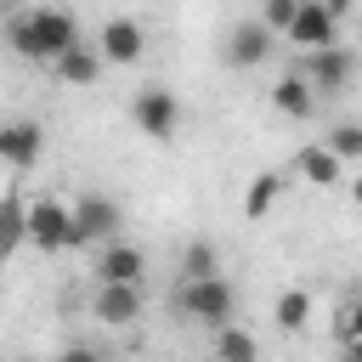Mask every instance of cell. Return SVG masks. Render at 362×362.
Segmentation results:
<instances>
[{"label":"cell","mask_w":362,"mask_h":362,"mask_svg":"<svg viewBox=\"0 0 362 362\" xmlns=\"http://www.w3.org/2000/svg\"><path fill=\"white\" fill-rule=\"evenodd\" d=\"M0 40H6L23 62L51 68V62H57L68 45H79L85 34H79L74 11H62V6H17V11L0 23Z\"/></svg>","instance_id":"1"},{"label":"cell","mask_w":362,"mask_h":362,"mask_svg":"<svg viewBox=\"0 0 362 362\" xmlns=\"http://www.w3.org/2000/svg\"><path fill=\"white\" fill-rule=\"evenodd\" d=\"M175 311L181 317H192V322H204V328H221V322H232L238 317V288L215 272V277H175Z\"/></svg>","instance_id":"2"},{"label":"cell","mask_w":362,"mask_h":362,"mask_svg":"<svg viewBox=\"0 0 362 362\" xmlns=\"http://www.w3.org/2000/svg\"><path fill=\"white\" fill-rule=\"evenodd\" d=\"M300 74L311 79L317 96H339L356 79V51H345L339 40L334 45H317V51H300Z\"/></svg>","instance_id":"3"},{"label":"cell","mask_w":362,"mask_h":362,"mask_svg":"<svg viewBox=\"0 0 362 362\" xmlns=\"http://www.w3.org/2000/svg\"><path fill=\"white\" fill-rule=\"evenodd\" d=\"M119 226H124V209H119L107 192H85V198L74 204V243H68V249H96V243L119 238Z\"/></svg>","instance_id":"4"},{"label":"cell","mask_w":362,"mask_h":362,"mask_svg":"<svg viewBox=\"0 0 362 362\" xmlns=\"http://www.w3.org/2000/svg\"><path fill=\"white\" fill-rule=\"evenodd\" d=\"M28 243L40 255H57L74 243V204L62 198H28Z\"/></svg>","instance_id":"5"},{"label":"cell","mask_w":362,"mask_h":362,"mask_svg":"<svg viewBox=\"0 0 362 362\" xmlns=\"http://www.w3.org/2000/svg\"><path fill=\"white\" fill-rule=\"evenodd\" d=\"M272 40H277V34H272L260 17H243V23L226 28V40H221V62L238 68V74H249V68H260V62L272 57Z\"/></svg>","instance_id":"6"},{"label":"cell","mask_w":362,"mask_h":362,"mask_svg":"<svg viewBox=\"0 0 362 362\" xmlns=\"http://www.w3.org/2000/svg\"><path fill=\"white\" fill-rule=\"evenodd\" d=\"M130 119H136V130H141V136H153V141H170V136L181 130V102H175L164 85H147V90H136V102H130Z\"/></svg>","instance_id":"7"},{"label":"cell","mask_w":362,"mask_h":362,"mask_svg":"<svg viewBox=\"0 0 362 362\" xmlns=\"http://www.w3.org/2000/svg\"><path fill=\"white\" fill-rule=\"evenodd\" d=\"M90 277L96 283H141L147 277V255L136 243H124V238H107L90 255Z\"/></svg>","instance_id":"8"},{"label":"cell","mask_w":362,"mask_h":362,"mask_svg":"<svg viewBox=\"0 0 362 362\" xmlns=\"http://www.w3.org/2000/svg\"><path fill=\"white\" fill-rule=\"evenodd\" d=\"M141 305H147L141 283H96V294H90V317L107 322V328H130V322H141Z\"/></svg>","instance_id":"9"},{"label":"cell","mask_w":362,"mask_h":362,"mask_svg":"<svg viewBox=\"0 0 362 362\" xmlns=\"http://www.w3.org/2000/svg\"><path fill=\"white\" fill-rule=\"evenodd\" d=\"M96 45H102L107 68H130V62H141V51H147V28H141L136 17H107V23L96 28Z\"/></svg>","instance_id":"10"},{"label":"cell","mask_w":362,"mask_h":362,"mask_svg":"<svg viewBox=\"0 0 362 362\" xmlns=\"http://www.w3.org/2000/svg\"><path fill=\"white\" fill-rule=\"evenodd\" d=\"M283 40H288V45H300V51L334 45V40H339V17H334L322 0H300V11H294V23L283 28Z\"/></svg>","instance_id":"11"},{"label":"cell","mask_w":362,"mask_h":362,"mask_svg":"<svg viewBox=\"0 0 362 362\" xmlns=\"http://www.w3.org/2000/svg\"><path fill=\"white\" fill-rule=\"evenodd\" d=\"M40 153H45V124H34V119H11V124H0V164H11V170H34Z\"/></svg>","instance_id":"12"},{"label":"cell","mask_w":362,"mask_h":362,"mask_svg":"<svg viewBox=\"0 0 362 362\" xmlns=\"http://www.w3.org/2000/svg\"><path fill=\"white\" fill-rule=\"evenodd\" d=\"M102 68H107L102 45L79 40V45H68V51L51 62V79H62V85H96V79H102Z\"/></svg>","instance_id":"13"},{"label":"cell","mask_w":362,"mask_h":362,"mask_svg":"<svg viewBox=\"0 0 362 362\" xmlns=\"http://www.w3.org/2000/svg\"><path fill=\"white\" fill-rule=\"evenodd\" d=\"M317 102H322V96L311 90V79H305L300 68H294V74H283V79L272 85V107H277L283 119H294V124H300V119H311V113H317Z\"/></svg>","instance_id":"14"},{"label":"cell","mask_w":362,"mask_h":362,"mask_svg":"<svg viewBox=\"0 0 362 362\" xmlns=\"http://www.w3.org/2000/svg\"><path fill=\"white\" fill-rule=\"evenodd\" d=\"M294 170H300L311 187H339V181H345V158H339L328 141H317V147H300Z\"/></svg>","instance_id":"15"},{"label":"cell","mask_w":362,"mask_h":362,"mask_svg":"<svg viewBox=\"0 0 362 362\" xmlns=\"http://www.w3.org/2000/svg\"><path fill=\"white\" fill-rule=\"evenodd\" d=\"M17 243H28V198L6 192L0 198V266L17 255Z\"/></svg>","instance_id":"16"},{"label":"cell","mask_w":362,"mask_h":362,"mask_svg":"<svg viewBox=\"0 0 362 362\" xmlns=\"http://www.w3.org/2000/svg\"><path fill=\"white\" fill-rule=\"evenodd\" d=\"M277 198H283V170H260V175L249 181V192H243V215H249V221H260Z\"/></svg>","instance_id":"17"},{"label":"cell","mask_w":362,"mask_h":362,"mask_svg":"<svg viewBox=\"0 0 362 362\" xmlns=\"http://www.w3.org/2000/svg\"><path fill=\"white\" fill-rule=\"evenodd\" d=\"M175 272H181V277H215V272H221V249H215L209 238H192V243L181 249V260H175Z\"/></svg>","instance_id":"18"},{"label":"cell","mask_w":362,"mask_h":362,"mask_svg":"<svg viewBox=\"0 0 362 362\" xmlns=\"http://www.w3.org/2000/svg\"><path fill=\"white\" fill-rule=\"evenodd\" d=\"M272 317H277V328H283V334H300V328H305V317H311V294H305V288H288V294H277Z\"/></svg>","instance_id":"19"},{"label":"cell","mask_w":362,"mask_h":362,"mask_svg":"<svg viewBox=\"0 0 362 362\" xmlns=\"http://www.w3.org/2000/svg\"><path fill=\"white\" fill-rule=\"evenodd\" d=\"M215 356L249 362V356H260V345H255V334H243V328H238V317H232V322H221V328H215Z\"/></svg>","instance_id":"20"},{"label":"cell","mask_w":362,"mask_h":362,"mask_svg":"<svg viewBox=\"0 0 362 362\" xmlns=\"http://www.w3.org/2000/svg\"><path fill=\"white\" fill-rule=\"evenodd\" d=\"M322 141H328V147H334L345 164H362V124H334Z\"/></svg>","instance_id":"21"},{"label":"cell","mask_w":362,"mask_h":362,"mask_svg":"<svg viewBox=\"0 0 362 362\" xmlns=\"http://www.w3.org/2000/svg\"><path fill=\"white\" fill-rule=\"evenodd\" d=\"M294 11H300V0H266V6H260V23H266L272 34H283V28L294 23Z\"/></svg>","instance_id":"22"},{"label":"cell","mask_w":362,"mask_h":362,"mask_svg":"<svg viewBox=\"0 0 362 362\" xmlns=\"http://www.w3.org/2000/svg\"><path fill=\"white\" fill-rule=\"evenodd\" d=\"M322 6H328L334 17H351V11H356V0H322Z\"/></svg>","instance_id":"23"},{"label":"cell","mask_w":362,"mask_h":362,"mask_svg":"<svg viewBox=\"0 0 362 362\" xmlns=\"http://www.w3.org/2000/svg\"><path fill=\"white\" fill-rule=\"evenodd\" d=\"M345 356H356V362H362V334H351V339H345Z\"/></svg>","instance_id":"24"},{"label":"cell","mask_w":362,"mask_h":362,"mask_svg":"<svg viewBox=\"0 0 362 362\" xmlns=\"http://www.w3.org/2000/svg\"><path fill=\"white\" fill-rule=\"evenodd\" d=\"M351 334H362V300L351 305Z\"/></svg>","instance_id":"25"},{"label":"cell","mask_w":362,"mask_h":362,"mask_svg":"<svg viewBox=\"0 0 362 362\" xmlns=\"http://www.w3.org/2000/svg\"><path fill=\"white\" fill-rule=\"evenodd\" d=\"M351 198H356V204H362V175H356V181H351Z\"/></svg>","instance_id":"26"},{"label":"cell","mask_w":362,"mask_h":362,"mask_svg":"<svg viewBox=\"0 0 362 362\" xmlns=\"http://www.w3.org/2000/svg\"><path fill=\"white\" fill-rule=\"evenodd\" d=\"M17 6H23V0H0V11H6V17H11V11H17Z\"/></svg>","instance_id":"27"},{"label":"cell","mask_w":362,"mask_h":362,"mask_svg":"<svg viewBox=\"0 0 362 362\" xmlns=\"http://www.w3.org/2000/svg\"><path fill=\"white\" fill-rule=\"evenodd\" d=\"M0 23H6V11H0Z\"/></svg>","instance_id":"28"}]
</instances>
